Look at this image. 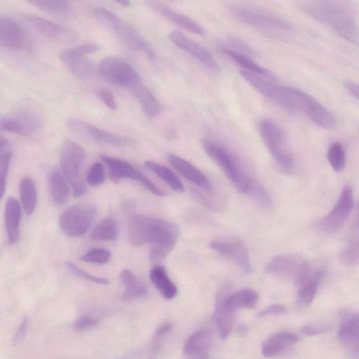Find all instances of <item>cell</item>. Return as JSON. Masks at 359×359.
Instances as JSON below:
<instances>
[{
  "label": "cell",
  "mask_w": 359,
  "mask_h": 359,
  "mask_svg": "<svg viewBox=\"0 0 359 359\" xmlns=\"http://www.w3.org/2000/svg\"><path fill=\"white\" fill-rule=\"evenodd\" d=\"M146 167L164 181L173 190L182 193L185 187L178 177L170 169L152 161H147Z\"/></svg>",
  "instance_id": "74e56055"
},
{
  "label": "cell",
  "mask_w": 359,
  "mask_h": 359,
  "mask_svg": "<svg viewBox=\"0 0 359 359\" xmlns=\"http://www.w3.org/2000/svg\"><path fill=\"white\" fill-rule=\"evenodd\" d=\"M210 247L234 262L245 273L251 271L249 250L245 244L235 237H226L212 241Z\"/></svg>",
  "instance_id": "9a60e30c"
},
{
  "label": "cell",
  "mask_w": 359,
  "mask_h": 359,
  "mask_svg": "<svg viewBox=\"0 0 359 359\" xmlns=\"http://www.w3.org/2000/svg\"><path fill=\"white\" fill-rule=\"evenodd\" d=\"M178 226L150 215H135L128 225V236L132 245L151 244L150 259L153 262L164 260L174 249L178 237Z\"/></svg>",
  "instance_id": "6da1fadb"
},
{
  "label": "cell",
  "mask_w": 359,
  "mask_h": 359,
  "mask_svg": "<svg viewBox=\"0 0 359 359\" xmlns=\"http://www.w3.org/2000/svg\"><path fill=\"white\" fill-rule=\"evenodd\" d=\"M110 251L104 248H96L85 253L81 260L86 262L104 265L110 261Z\"/></svg>",
  "instance_id": "7bdbcfd3"
},
{
  "label": "cell",
  "mask_w": 359,
  "mask_h": 359,
  "mask_svg": "<svg viewBox=\"0 0 359 359\" xmlns=\"http://www.w3.org/2000/svg\"><path fill=\"white\" fill-rule=\"evenodd\" d=\"M353 207V191L351 187H343L338 201L333 210L317 222V229L323 233L331 234L340 231L345 225Z\"/></svg>",
  "instance_id": "7c38bea8"
},
{
  "label": "cell",
  "mask_w": 359,
  "mask_h": 359,
  "mask_svg": "<svg viewBox=\"0 0 359 359\" xmlns=\"http://www.w3.org/2000/svg\"><path fill=\"white\" fill-rule=\"evenodd\" d=\"M30 46L28 34L19 22L10 17H0V47L24 49Z\"/></svg>",
  "instance_id": "ac0fdd59"
},
{
  "label": "cell",
  "mask_w": 359,
  "mask_h": 359,
  "mask_svg": "<svg viewBox=\"0 0 359 359\" xmlns=\"http://www.w3.org/2000/svg\"><path fill=\"white\" fill-rule=\"evenodd\" d=\"M97 210L93 203H81L68 208L60 215L59 226L67 237H81L91 228Z\"/></svg>",
  "instance_id": "9c48e42d"
},
{
  "label": "cell",
  "mask_w": 359,
  "mask_h": 359,
  "mask_svg": "<svg viewBox=\"0 0 359 359\" xmlns=\"http://www.w3.org/2000/svg\"><path fill=\"white\" fill-rule=\"evenodd\" d=\"M168 161L172 167L187 181L206 191L212 189V185L206 175L187 160L170 154Z\"/></svg>",
  "instance_id": "7402d4cb"
},
{
  "label": "cell",
  "mask_w": 359,
  "mask_h": 359,
  "mask_svg": "<svg viewBox=\"0 0 359 359\" xmlns=\"http://www.w3.org/2000/svg\"><path fill=\"white\" fill-rule=\"evenodd\" d=\"M86 158V152L78 143L70 140L64 142L60 154L61 168L76 197L82 196L87 190L82 174Z\"/></svg>",
  "instance_id": "8992f818"
},
{
  "label": "cell",
  "mask_w": 359,
  "mask_h": 359,
  "mask_svg": "<svg viewBox=\"0 0 359 359\" xmlns=\"http://www.w3.org/2000/svg\"><path fill=\"white\" fill-rule=\"evenodd\" d=\"M224 295H219L213 314L215 326L222 339H226L233 327L235 310L227 306L224 301Z\"/></svg>",
  "instance_id": "f1b7e54d"
},
{
  "label": "cell",
  "mask_w": 359,
  "mask_h": 359,
  "mask_svg": "<svg viewBox=\"0 0 359 359\" xmlns=\"http://www.w3.org/2000/svg\"><path fill=\"white\" fill-rule=\"evenodd\" d=\"M51 194L56 204H65L69 198V187L65 176L58 171L52 172L49 176Z\"/></svg>",
  "instance_id": "e575fe53"
},
{
  "label": "cell",
  "mask_w": 359,
  "mask_h": 359,
  "mask_svg": "<svg viewBox=\"0 0 359 359\" xmlns=\"http://www.w3.org/2000/svg\"><path fill=\"white\" fill-rule=\"evenodd\" d=\"M27 19L37 32L49 39L66 42L75 38L73 31L49 20L36 16H28Z\"/></svg>",
  "instance_id": "d4e9b609"
},
{
  "label": "cell",
  "mask_w": 359,
  "mask_h": 359,
  "mask_svg": "<svg viewBox=\"0 0 359 359\" xmlns=\"http://www.w3.org/2000/svg\"><path fill=\"white\" fill-rule=\"evenodd\" d=\"M299 337L294 333L281 331L269 337L262 344V353L267 358L280 356L285 349L296 344Z\"/></svg>",
  "instance_id": "603a6c76"
},
{
  "label": "cell",
  "mask_w": 359,
  "mask_h": 359,
  "mask_svg": "<svg viewBox=\"0 0 359 359\" xmlns=\"http://www.w3.org/2000/svg\"><path fill=\"white\" fill-rule=\"evenodd\" d=\"M169 38L177 47L191 55L209 69L219 71V66L217 61L207 49L190 37L178 31H175L170 33Z\"/></svg>",
  "instance_id": "ffe728a7"
},
{
  "label": "cell",
  "mask_w": 359,
  "mask_h": 359,
  "mask_svg": "<svg viewBox=\"0 0 359 359\" xmlns=\"http://www.w3.org/2000/svg\"><path fill=\"white\" fill-rule=\"evenodd\" d=\"M323 277V272H312L299 284L297 304L301 308L309 306L314 301Z\"/></svg>",
  "instance_id": "83f0119b"
},
{
  "label": "cell",
  "mask_w": 359,
  "mask_h": 359,
  "mask_svg": "<svg viewBox=\"0 0 359 359\" xmlns=\"http://www.w3.org/2000/svg\"><path fill=\"white\" fill-rule=\"evenodd\" d=\"M12 156V147L8 140L0 137V200L4 196L6 178Z\"/></svg>",
  "instance_id": "f35d334b"
},
{
  "label": "cell",
  "mask_w": 359,
  "mask_h": 359,
  "mask_svg": "<svg viewBox=\"0 0 359 359\" xmlns=\"http://www.w3.org/2000/svg\"><path fill=\"white\" fill-rule=\"evenodd\" d=\"M222 51L238 65L242 67L244 69L243 70L272 81L276 80V77L272 72L257 64L250 56L244 52L227 47H223Z\"/></svg>",
  "instance_id": "4316f807"
},
{
  "label": "cell",
  "mask_w": 359,
  "mask_h": 359,
  "mask_svg": "<svg viewBox=\"0 0 359 359\" xmlns=\"http://www.w3.org/2000/svg\"><path fill=\"white\" fill-rule=\"evenodd\" d=\"M27 325H28V322H27V319H25L23 321L22 324L17 332V337H16L17 339L22 338L25 335L26 329H27Z\"/></svg>",
  "instance_id": "f5cc1de1"
},
{
  "label": "cell",
  "mask_w": 359,
  "mask_h": 359,
  "mask_svg": "<svg viewBox=\"0 0 359 359\" xmlns=\"http://www.w3.org/2000/svg\"><path fill=\"white\" fill-rule=\"evenodd\" d=\"M297 97L299 112L315 124L324 129H332L336 126V117L314 97L300 90H297Z\"/></svg>",
  "instance_id": "2e32d148"
},
{
  "label": "cell",
  "mask_w": 359,
  "mask_h": 359,
  "mask_svg": "<svg viewBox=\"0 0 359 359\" xmlns=\"http://www.w3.org/2000/svg\"><path fill=\"white\" fill-rule=\"evenodd\" d=\"M31 4L49 15L61 19H69L74 15L73 7L64 0H35Z\"/></svg>",
  "instance_id": "1f68e13d"
},
{
  "label": "cell",
  "mask_w": 359,
  "mask_h": 359,
  "mask_svg": "<svg viewBox=\"0 0 359 359\" xmlns=\"http://www.w3.org/2000/svg\"><path fill=\"white\" fill-rule=\"evenodd\" d=\"M101 159L108 169L110 179L115 183L127 178L137 181L142 183L146 178L144 175L124 160L107 156H101Z\"/></svg>",
  "instance_id": "cb8c5ba5"
},
{
  "label": "cell",
  "mask_w": 359,
  "mask_h": 359,
  "mask_svg": "<svg viewBox=\"0 0 359 359\" xmlns=\"http://www.w3.org/2000/svg\"><path fill=\"white\" fill-rule=\"evenodd\" d=\"M259 132L278 167L287 174H292L296 167L295 160L283 129L274 120L263 119L259 124Z\"/></svg>",
  "instance_id": "277c9868"
},
{
  "label": "cell",
  "mask_w": 359,
  "mask_h": 359,
  "mask_svg": "<svg viewBox=\"0 0 359 359\" xmlns=\"http://www.w3.org/2000/svg\"><path fill=\"white\" fill-rule=\"evenodd\" d=\"M330 331V328L325 325L308 324L303 326L301 332L307 336H316L324 334Z\"/></svg>",
  "instance_id": "681fc988"
},
{
  "label": "cell",
  "mask_w": 359,
  "mask_h": 359,
  "mask_svg": "<svg viewBox=\"0 0 359 359\" xmlns=\"http://www.w3.org/2000/svg\"><path fill=\"white\" fill-rule=\"evenodd\" d=\"M138 101L145 115L155 118L160 112V106L153 93L142 83L131 92Z\"/></svg>",
  "instance_id": "d6a6232c"
},
{
  "label": "cell",
  "mask_w": 359,
  "mask_h": 359,
  "mask_svg": "<svg viewBox=\"0 0 359 359\" xmlns=\"http://www.w3.org/2000/svg\"><path fill=\"white\" fill-rule=\"evenodd\" d=\"M328 161L335 172H341L346 165L345 151L340 142H334L327 153Z\"/></svg>",
  "instance_id": "60d3db41"
},
{
  "label": "cell",
  "mask_w": 359,
  "mask_h": 359,
  "mask_svg": "<svg viewBox=\"0 0 359 359\" xmlns=\"http://www.w3.org/2000/svg\"><path fill=\"white\" fill-rule=\"evenodd\" d=\"M99 324V319L92 315H85L79 317L74 324L76 331H85Z\"/></svg>",
  "instance_id": "bcb514c9"
},
{
  "label": "cell",
  "mask_w": 359,
  "mask_h": 359,
  "mask_svg": "<svg viewBox=\"0 0 359 359\" xmlns=\"http://www.w3.org/2000/svg\"><path fill=\"white\" fill-rule=\"evenodd\" d=\"M287 312V309L282 305L274 304L266 308L258 315L259 318L268 316H280Z\"/></svg>",
  "instance_id": "f907efd6"
},
{
  "label": "cell",
  "mask_w": 359,
  "mask_h": 359,
  "mask_svg": "<svg viewBox=\"0 0 359 359\" xmlns=\"http://www.w3.org/2000/svg\"><path fill=\"white\" fill-rule=\"evenodd\" d=\"M212 343L210 331L202 329L196 331L185 344L183 353L186 359H208Z\"/></svg>",
  "instance_id": "44dd1931"
},
{
  "label": "cell",
  "mask_w": 359,
  "mask_h": 359,
  "mask_svg": "<svg viewBox=\"0 0 359 359\" xmlns=\"http://www.w3.org/2000/svg\"><path fill=\"white\" fill-rule=\"evenodd\" d=\"M151 7L160 15L169 22L178 27L199 35H203L206 33L204 28L198 23L165 5L159 3H151Z\"/></svg>",
  "instance_id": "484cf974"
},
{
  "label": "cell",
  "mask_w": 359,
  "mask_h": 359,
  "mask_svg": "<svg viewBox=\"0 0 359 359\" xmlns=\"http://www.w3.org/2000/svg\"><path fill=\"white\" fill-rule=\"evenodd\" d=\"M338 340L351 359L359 358V318L358 313L349 311L341 315Z\"/></svg>",
  "instance_id": "e0dca14e"
},
{
  "label": "cell",
  "mask_w": 359,
  "mask_h": 359,
  "mask_svg": "<svg viewBox=\"0 0 359 359\" xmlns=\"http://www.w3.org/2000/svg\"><path fill=\"white\" fill-rule=\"evenodd\" d=\"M240 74L254 89L277 106L292 112H299L297 89L277 85L272 81L243 69Z\"/></svg>",
  "instance_id": "ba28073f"
},
{
  "label": "cell",
  "mask_w": 359,
  "mask_h": 359,
  "mask_svg": "<svg viewBox=\"0 0 359 359\" xmlns=\"http://www.w3.org/2000/svg\"><path fill=\"white\" fill-rule=\"evenodd\" d=\"M259 296L253 290L246 289L240 290L231 296H224L225 304L236 310L239 308L253 309L256 307Z\"/></svg>",
  "instance_id": "836d02e7"
},
{
  "label": "cell",
  "mask_w": 359,
  "mask_h": 359,
  "mask_svg": "<svg viewBox=\"0 0 359 359\" xmlns=\"http://www.w3.org/2000/svg\"><path fill=\"white\" fill-rule=\"evenodd\" d=\"M344 85L351 96L356 99H358V85L356 83L351 81H347Z\"/></svg>",
  "instance_id": "816d5d0a"
},
{
  "label": "cell",
  "mask_w": 359,
  "mask_h": 359,
  "mask_svg": "<svg viewBox=\"0 0 359 359\" xmlns=\"http://www.w3.org/2000/svg\"><path fill=\"white\" fill-rule=\"evenodd\" d=\"M265 269L270 274L292 281L297 285L312 272L308 260L294 255H279L273 258L267 264Z\"/></svg>",
  "instance_id": "8fae6325"
},
{
  "label": "cell",
  "mask_w": 359,
  "mask_h": 359,
  "mask_svg": "<svg viewBox=\"0 0 359 359\" xmlns=\"http://www.w3.org/2000/svg\"><path fill=\"white\" fill-rule=\"evenodd\" d=\"M247 331V328L245 326H240L238 328V332L242 335L244 333H246Z\"/></svg>",
  "instance_id": "db71d44e"
},
{
  "label": "cell",
  "mask_w": 359,
  "mask_h": 359,
  "mask_svg": "<svg viewBox=\"0 0 359 359\" xmlns=\"http://www.w3.org/2000/svg\"><path fill=\"white\" fill-rule=\"evenodd\" d=\"M67 267L72 272H73L76 276H78L82 278L90 281L92 282H94L98 284L106 285V284L109 283V281L108 279H106L105 278L94 276V275L88 273L87 272L79 268L78 266H76L74 263H72L69 262H67Z\"/></svg>",
  "instance_id": "f6af8a7d"
},
{
  "label": "cell",
  "mask_w": 359,
  "mask_h": 359,
  "mask_svg": "<svg viewBox=\"0 0 359 359\" xmlns=\"http://www.w3.org/2000/svg\"><path fill=\"white\" fill-rule=\"evenodd\" d=\"M93 14L124 44L131 49L144 53L151 60H156V55L151 46L131 24L106 8H96L93 10Z\"/></svg>",
  "instance_id": "5b68a950"
},
{
  "label": "cell",
  "mask_w": 359,
  "mask_h": 359,
  "mask_svg": "<svg viewBox=\"0 0 359 359\" xmlns=\"http://www.w3.org/2000/svg\"><path fill=\"white\" fill-rule=\"evenodd\" d=\"M119 227L116 219L108 217L103 219L93 230L91 238L99 241H113L118 238Z\"/></svg>",
  "instance_id": "8d00e7d4"
},
{
  "label": "cell",
  "mask_w": 359,
  "mask_h": 359,
  "mask_svg": "<svg viewBox=\"0 0 359 359\" xmlns=\"http://www.w3.org/2000/svg\"><path fill=\"white\" fill-rule=\"evenodd\" d=\"M231 13L238 22L272 36H283L292 30L289 22L257 8L237 6Z\"/></svg>",
  "instance_id": "52a82bcc"
},
{
  "label": "cell",
  "mask_w": 359,
  "mask_h": 359,
  "mask_svg": "<svg viewBox=\"0 0 359 359\" xmlns=\"http://www.w3.org/2000/svg\"><path fill=\"white\" fill-rule=\"evenodd\" d=\"M106 179V170L101 163H95L90 169L87 175V183L93 187H98L102 185Z\"/></svg>",
  "instance_id": "ee69618b"
},
{
  "label": "cell",
  "mask_w": 359,
  "mask_h": 359,
  "mask_svg": "<svg viewBox=\"0 0 359 359\" xmlns=\"http://www.w3.org/2000/svg\"><path fill=\"white\" fill-rule=\"evenodd\" d=\"M172 329V325L169 322L161 324L156 331L153 337V348L157 350L160 348V345L165 337L170 333Z\"/></svg>",
  "instance_id": "7dc6e473"
},
{
  "label": "cell",
  "mask_w": 359,
  "mask_h": 359,
  "mask_svg": "<svg viewBox=\"0 0 359 359\" xmlns=\"http://www.w3.org/2000/svg\"><path fill=\"white\" fill-rule=\"evenodd\" d=\"M300 10L307 16L331 29L350 43L358 45V29L352 10L339 1H304Z\"/></svg>",
  "instance_id": "7a4b0ae2"
},
{
  "label": "cell",
  "mask_w": 359,
  "mask_h": 359,
  "mask_svg": "<svg viewBox=\"0 0 359 359\" xmlns=\"http://www.w3.org/2000/svg\"><path fill=\"white\" fill-rule=\"evenodd\" d=\"M99 71L107 82L130 92L142 83L134 68L118 58L103 59L99 66Z\"/></svg>",
  "instance_id": "30bf717a"
},
{
  "label": "cell",
  "mask_w": 359,
  "mask_h": 359,
  "mask_svg": "<svg viewBox=\"0 0 359 359\" xmlns=\"http://www.w3.org/2000/svg\"><path fill=\"white\" fill-rule=\"evenodd\" d=\"M99 49L97 44H87L62 51L60 58L72 74L80 79H85L93 74L95 69L94 65L87 56Z\"/></svg>",
  "instance_id": "4fadbf2b"
},
{
  "label": "cell",
  "mask_w": 359,
  "mask_h": 359,
  "mask_svg": "<svg viewBox=\"0 0 359 359\" xmlns=\"http://www.w3.org/2000/svg\"><path fill=\"white\" fill-rule=\"evenodd\" d=\"M120 282L124 288V296L128 299H135L145 296L147 289L140 282L133 272L124 270L119 276Z\"/></svg>",
  "instance_id": "d590c367"
},
{
  "label": "cell",
  "mask_w": 359,
  "mask_h": 359,
  "mask_svg": "<svg viewBox=\"0 0 359 359\" xmlns=\"http://www.w3.org/2000/svg\"><path fill=\"white\" fill-rule=\"evenodd\" d=\"M66 124L70 131L86 137L99 144L117 148L133 145V142L131 139L108 132L78 119H69Z\"/></svg>",
  "instance_id": "5bb4252c"
},
{
  "label": "cell",
  "mask_w": 359,
  "mask_h": 359,
  "mask_svg": "<svg viewBox=\"0 0 359 359\" xmlns=\"http://www.w3.org/2000/svg\"><path fill=\"white\" fill-rule=\"evenodd\" d=\"M203 147L207 156L221 168L233 185L249 196L258 182L249 174L235 154L209 140L203 141Z\"/></svg>",
  "instance_id": "3957f363"
},
{
  "label": "cell",
  "mask_w": 359,
  "mask_h": 359,
  "mask_svg": "<svg viewBox=\"0 0 359 359\" xmlns=\"http://www.w3.org/2000/svg\"><path fill=\"white\" fill-rule=\"evenodd\" d=\"M339 258L342 264L347 267L358 265L359 260V248L358 240H353L340 253Z\"/></svg>",
  "instance_id": "b9f144b4"
},
{
  "label": "cell",
  "mask_w": 359,
  "mask_h": 359,
  "mask_svg": "<svg viewBox=\"0 0 359 359\" xmlns=\"http://www.w3.org/2000/svg\"><path fill=\"white\" fill-rule=\"evenodd\" d=\"M117 3L122 6L123 7H128L130 5V3L128 1H126V0H125V1L117 2Z\"/></svg>",
  "instance_id": "11a10c76"
},
{
  "label": "cell",
  "mask_w": 359,
  "mask_h": 359,
  "mask_svg": "<svg viewBox=\"0 0 359 359\" xmlns=\"http://www.w3.org/2000/svg\"><path fill=\"white\" fill-rule=\"evenodd\" d=\"M97 94L100 99L110 110L115 111L117 108L116 99L113 93L107 89H101L97 92Z\"/></svg>",
  "instance_id": "c3c4849f"
},
{
  "label": "cell",
  "mask_w": 359,
  "mask_h": 359,
  "mask_svg": "<svg viewBox=\"0 0 359 359\" xmlns=\"http://www.w3.org/2000/svg\"><path fill=\"white\" fill-rule=\"evenodd\" d=\"M42 125L40 117L32 112H21L6 115L0 119V130L28 135L39 130Z\"/></svg>",
  "instance_id": "d6986e66"
},
{
  "label": "cell",
  "mask_w": 359,
  "mask_h": 359,
  "mask_svg": "<svg viewBox=\"0 0 359 359\" xmlns=\"http://www.w3.org/2000/svg\"><path fill=\"white\" fill-rule=\"evenodd\" d=\"M22 208L15 198H9L6 209V224L10 244H15L20 237Z\"/></svg>",
  "instance_id": "f546056e"
},
{
  "label": "cell",
  "mask_w": 359,
  "mask_h": 359,
  "mask_svg": "<svg viewBox=\"0 0 359 359\" xmlns=\"http://www.w3.org/2000/svg\"><path fill=\"white\" fill-rule=\"evenodd\" d=\"M21 198L26 212L33 214L37 203V190L35 183L30 178H25L21 183Z\"/></svg>",
  "instance_id": "ab89813d"
},
{
  "label": "cell",
  "mask_w": 359,
  "mask_h": 359,
  "mask_svg": "<svg viewBox=\"0 0 359 359\" xmlns=\"http://www.w3.org/2000/svg\"><path fill=\"white\" fill-rule=\"evenodd\" d=\"M150 278L156 289L165 299L172 300L177 296V287L170 279L165 267H154L150 272Z\"/></svg>",
  "instance_id": "4dcf8cb0"
}]
</instances>
